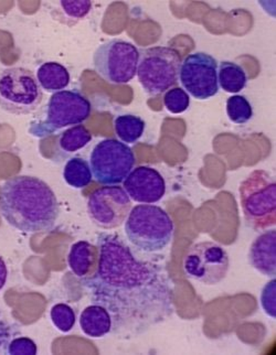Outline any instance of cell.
Here are the masks:
<instances>
[{
  "mask_svg": "<svg viewBox=\"0 0 276 355\" xmlns=\"http://www.w3.org/2000/svg\"><path fill=\"white\" fill-rule=\"evenodd\" d=\"M8 353L12 355H35L38 353V347L33 340L26 338V336H21V338H17L10 342Z\"/></svg>",
  "mask_w": 276,
  "mask_h": 355,
  "instance_id": "obj_27",
  "label": "cell"
},
{
  "mask_svg": "<svg viewBox=\"0 0 276 355\" xmlns=\"http://www.w3.org/2000/svg\"><path fill=\"white\" fill-rule=\"evenodd\" d=\"M83 284L92 302L110 312L111 332L121 339L144 336L175 311V288L165 265L138 259L117 235H101L98 267Z\"/></svg>",
  "mask_w": 276,
  "mask_h": 355,
  "instance_id": "obj_1",
  "label": "cell"
},
{
  "mask_svg": "<svg viewBox=\"0 0 276 355\" xmlns=\"http://www.w3.org/2000/svg\"><path fill=\"white\" fill-rule=\"evenodd\" d=\"M60 7L62 9L63 14L68 19L74 20V24L83 19L89 14L92 9V3L91 1H72V0H62L59 3Z\"/></svg>",
  "mask_w": 276,
  "mask_h": 355,
  "instance_id": "obj_25",
  "label": "cell"
},
{
  "mask_svg": "<svg viewBox=\"0 0 276 355\" xmlns=\"http://www.w3.org/2000/svg\"><path fill=\"white\" fill-rule=\"evenodd\" d=\"M133 149L121 140L107 138L95 145L89 156L93 178L104 186H117L135 167Z\"/></svg>",
  "mask_w": 276,
  "mask_h": 355,
  "instance_id": "obj_8",
  "label": "cell"
},
{
  "mask_svg": "<svg viewBox=\"0 0 276 355\" xmlns=\"http://www.w3.org/2000/svg\"><path fill=\"white\" fill-rule=\"evenodd\" d=\"M63 178L71 188H87L92 182V170L87 160L80 157H74L65 164Z\"/></svg>",
  "mask_w": 276,
  "mask_h": 355,
  "instance_id": "obj_20",
  "label": "cell"
},
{
  "mask_svg": "<svg viewBox=\"0 0 276 355\" xmlns=\"http://www.w3.org/2000/svg\"><path fill=\"white\" fill-rule=\"evenodd\" d=\"M7 278H8V269L3 259L0 257V291L5 287Z\"/></svg>",
  "mask_w": 276,
  "mask_h": 355,
  "instance_id": "obj_28",
  "label": "cell"
},
{
  "mask_svg": "<svg viewBox=\"0 0 276 355\" xmlns=\"http://www.w3.org/2000/svg\"><path fill=\"white\" fill-rule=\"evenodd\" d=\"M240 203L247 225L257 232L275 227V177L266 170L252 171L240 184Z\"/></svg>",
  "mask_w": 276,
  "mask_h": 355,
  "instance_id": "obj_4",
  "label": "cell"
},
{
  "mask_svg": "<svg viewBox=\"0 0 276 355\" xmlns=\"http://www.w3.org/2000/svg\"><path fill=\"white\" fill-rule=\"evenodd\" d=\"M50 318L55 328L63 334H68L76 324V312L67 304H57L50 311Z\"/></svg>",
  "mask_w": 276,
  "mask_h": 355,
  "instance_id": "obj_23",
  "label": "cell"
},
{
  "mask_svg": "<svg viewBox=\"0 0 276 355\" xmlns=\"http://www.w3.org/2000/svg\"><path fill=\"white\" fill-rule=\"evenodd\" d=\"M0 213L24 233H46L57 224L60 205L48 183L33 175H16L0 188Z\"/></svg>",
  "mask_w": 276,
  "mask_h": 355,
  "instance_id": "obj_2",
  "label": "cell"
},
{
  "mask_svg": "<svg viewBox=\"0 0 276 355\" xmlns=\"http://www.w3.org/2000/svg\"><path fill=\"white\" fill-rule=\"evenodd\" d=\"M182 64L180 54L169 46H158L139 51L138 82L147 94H163L176 85Z\"/></svg>",
  "mask_w": 276,
  "mask_h": 355,
  "instance_id": "obj_6",
  "label": "cell"
},
{
  "mask_svg": "<svg viewBox=\"0 0 276 355\" xmlns=\"http://www.w3.org/2000/svg\"><path fill=\"white\" fill-rule=\"evenodd\" d=\"M250 265L266 277L276 276V230H266L253 241L249 250Z\"/></svg>",
  "mask_w": 276,
  "mask_h": 355,
  "instance_id": "obj_14",
  "label": "cell"
},
{
  "mask_svg": "<svg viewBox=\"0 0 276 355\" xmlns=\"http://www.w3.org/2000/svg\"><path fill=\"white\" fill-rule=\"evenodd\" d=\"M124 230L128 240L137 250L157 253L171 244L175 225L171 216L162 207L139 205L128 213Z\"/></svg>",
  "mask_w": 276,
  "mask_h": 355,
  "instance_id": "obj_3",
  "label": "cell"
},
{
  "mask_svg": "<svg viewBox=\"0 0 276 355\" xmlns=\"http://www.w3.org/2000/svg\"><path fill=\"white\" fill-rule=\"evenodd\" d=\"M123 183L130 199L141 205L157 203L166 193L165 179L162 173L147 166L134 168Z\"/></svg>",
  "mask_w": 276,
  "mask_h": 355,
  "instance_id": "obj_13",
  "label": "cell"
},
{
  "mask_svg": "<svg viewBox=\"0 0 276 355\" xmlns=\"http://www.w3.org/2000/svg\"><path fill=\"white\" fill-rule=\"evenodd\" d=\"M98 261V248L87 241H80L71 246L68 265L76 277H87Z\"/></svg>",
  "mask_w": 276,
  "mask_h": 355,
  "instance_id": "obj_16",
  "label": "cell"
},
{
  "mask_svg": "<svg viewBox=\"0 0 276 355\" xmlns=\"http://www.w3.org/2000/svg\"><path fill=\"white\" fill-rule=\"evenodd\" d=\"M87 210L94 225L104 230L117 229L126 221L132 200L122 187H102L89 196Z\"/></svg>",
  "mask_w": 276,
  "mask_h": 355,
  "instance_id": "obj_11",
  "label": "cell"
},
{
  "mask_svg": "<svg viewBox=\"0 0 276 355\" xmlns=\"http://www.w3.org/2000/svg\"><path fill=\"white\" fill-rule=\"evenodd\" d=\"M92 140V134L84 125L70 127L60 136L59 147L67 154H74L83 149Z\"/></svg>",
  "mask_w": 276,
  "mask_h": 355,
  "instance_id": "obj_21",
  "label": "cell"
},
{
  "mask_svg": "<svg viewBox=\"0 0 276 355\" xmlns=\"http://www.w3.org/2000/svg\"><path fill=\"white\" fill-rule=\"evenodd\" d=\"M89 98L76 89H63L53 93L46 104L44 119L31 123L30 135L44 138L65 127L82 125L91 115Z\"/></svg>",
  "mask_w": 276,
  "mask_h": 355,
  "instance_id": "obj_5",
  "label": "cell"
},
{
  "mask_svg": "<svg viewBox=\"0 0 276 355\" xmlns=\"http://www.w3.org/2000/svg\"><path fill=\"white\" fill-rule=\"evenodd\" d=\"M230 268L225 248L217 243L200 242L188 250L184 259V272L190 279L206 286L221 283Z\"/></svg>",
  "mask_w": 276,
  "mask_h": 355,
  "instance_id": "obj_10",
  "label": "cell"
},
{
  "mask_svg": "<svg viewBox=\"0 0 276 355\" xmlns=\"http://www.w3.org/2000/svg\"><path fill=\"white\" fill-rule=\"evenodd\" d=\"M275 291L276 279L272 278L271 282L263 287L262 293H261V306L266 315L274 320L276 319Z\"/></svg>",
  "mask_w": 276,
  "mask_h": 355,
  "instance_id": "obj_26",
  "label": "cell"
},
{
  "mask_svg": "<svg viewBox=\"0 0 276 355\" xmlns=\"http://www.w3.org/2000/svg\"><path fill=\"white\" fill-rule=\"evenodd\" d=\"M179 81L196 100L212 98L219 92L217 60L205 52L189 54L180 64Z\"/></svg>",
  "mask_w": 276,
  "mask_h": 355,
  "instance_id": "obj_12",
  "label": "cell"
},
{
  "mask_svg": "<svg viewBox=\"0 0 276 355\" xmlns=\"http://www.w3.org/2000/svg\"><path fill=\"white\" fill-rule=\"evenodd\" d=\"M80 327L83 334L89 338H103L111 332V315L100 304H91L82 311L80 315Z\"/></svg>",
  "mask_w": 276,
  "mask_h": 355,
  "instance_id": "obj_15",
  "label": "cell"
},
{
  "mask_svg": "<svg viewBox=\"0 0 276 355\" xmlns=\"http://www.w3.org/2000/svg\"><path fill=\"white\" fill-rule=\"evenodd\" d=\"M139 50L123 39H112L98 46L93 55V65L98 76L115 85L133 81L137 73Z\"/></svg>",
  "mask_w": 276,
  "mask_h": 355,
  "instance_id": "obj_9",
  "label": "cell"
},
{
  "mask_svg": "<svg viewBox=\"0 0 276 355\" xmlns=\"http://www.w3.org/2000/svg\"><path fill=\"white\" fill-rule=\"evenodd\" d=\"M218 83L223 91L236 94L247 87V72L238 63L222 61L218 64Z\"/></svg>",
  "mask_w": 276,
  "mask_h": 355,
  "instance_id": "obj_18",
  "label": "cell"
},
{
  "mask_svg": "<svg viewBox=\"0 0 276 355\" xmlns=\"http://www.w3.org/2000/svg\"><path fill=\"white\" fill-rule=\"evenodd\" d=\"M44 98L33 71L9 67L0 72V107L12 115H28L40 106Z\"/></svg>",
  "mask_w": 276,
  "mask_h": 355,
  "instance_id": "obj_7",
  "label": "cell"
},
{
  "mask_svg": "<svg viewBox=\"0 0 276 355\" xmlns=\"http://www.w3.org/2000/svg\"><path fill=\"white\" fill-rule=\"evenodd\" d=\"M70 73L61 63L46 62L37 70V81L48 93L63 91L70 84Z\"/></svg>",
  "mask_w": 276,
  "mask_h": 355,
  "instance_id": "obj_17",
  "label": "cell"
},
{
  "mask_svg": "<svg viewBox=\"0 0 276 355\" xmlns=\"http://www.w3.org/2000/svg\"><path fill=\"white\" fill-rule=\"evenodd\" d=\"M146 123L141 117L132 114L117 116L114 121V130L122 143L135 144L143 137Z\"/></svg>",
  "mask_w": 276,
  "mask_h": 355,
  "instance_id": "obj_19",
  "label": "cell"
},
{
  "mask_svg": "<svg viewBox=\"0 0 276 355\" xmlns=\"http://www.w3.org/2000/svg\"><path fill=\"white\" fill-rule=\"evenodd\" d=\"M227 115L236 125L245 124L253 117V108L248 98L242 95H233L227 100Z\"/></svg>",
  "mask_w": 276,
  "mask_h": 355,
  "instance_id": "obj_22",
  "label": "cell"
},
{
  "mask_svg": "<svg viewBox=\"0 0 276 355\" xmlns=\"http://www.w3.org/2000/svg\"><path fill=\"white\" fill-rule=\"evenodd\" d=\"M164 105L169 113H184L189 108V94L182 87L168 89L164 96Z\"/></svg>",
  "mask_w": 276,
  "mask_h": 355,
  "instance_id": "obj_24",
  "label": "cell"
}]
</instances>
